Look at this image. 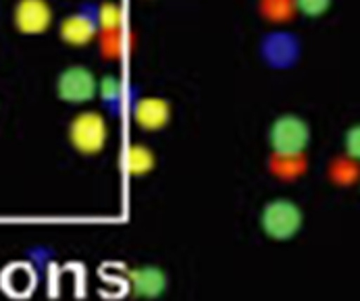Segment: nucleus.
I'll use <instances>...</instances> for the list:
<instances>
[{"instance_id":"f257e3e1","label":"nucleus","mask_w":360,"mask_h":301,"mask_svg":"<svg viewBox=\"0 0 360 301\" xmlns=\"http://www.w3.org/2000/svg\"><path fill=\"white\" fill-rule=\"evenodd\" d=\"M304 225V212L296 201L288 198H275L264 203L260 212V229L269 239L290 241Z\"/></svg>"},{"instance_id":"f03ea898","label":"nucleus","mask_w":360,"mask_h":301,"mask_svg":"<svg viewBox=\"0 0 360 301\" xmlns=\"http://www.w3.org/2000/svg\"><path fill=\"white\" fill-rule=\"evenodd\" d=\"M73 150L84 156H96L108 142V116L101 110L77 112L67 129Z\"/></svg>"},{"instance_id":"7ed1b4c3","label":"nucleus","mask_w":360,"mask_h":301,"mask_svg":"<svg viewBox=\"0 0 360 301\" xmlns=\"http://www.w3.org/2000/svg\"><path fill=\"white\" fill-rule=\"evenodd\" d=\"M310 125L307 119L300 114H279L271 127H269V146L271 152H281V154H298V152L309 150Z\"/></svg>"},{"instance_id":"20e7f679","label":"nucleus","mask_w":360,"mask_h":301,"mask_svg":"<svg viewBox=\"0 0 360 301\" xmlns=\"http://www.w3.org/2000/svg\"><path fill=\"white\" fill-rule=\"evenodd\" d=\"M98 36V2H82L58 25V38L73 48L96 42Z\"/></svg>"},{"instance_id":"39448f33","label":"nucleus","mask_w":360,"mask_h":301,"mask_svg":"<svg viewBox=\"0 0 360 301\" xmlns=\"http://www.w3.org/2000/svg\"><path fill=\"white\" fill-rule=\"evenodd\" d=\"M56 94L67 104H88L98 94V77L84 65H71L58 73Z\"/></svg>"},{"instance_id":"423d86ee","label":"nucleus","mask_w":360,"mask_h":301,"mask_svg":"<svg viewBox=\"0 0 360 301\" xmlns=\"http://www.w3.org/2000/svg\"><path fill=\"white\" fill-rule=\"evenodd\" d=\"M173 106L162 96L134 94L131 96V119L142 131H160L171 123Z\"/></svg>"},{"instance_id":"0eeeda50","label":"nucleus","mask_w":360,"mask_h":301,"mask_svg":"<svg viewBox=\"0 0 360 301\" xmlns=\"http://www.w3.org/2000/svg\"><path fill=\"white\" fill-rule=\"evenodd\" d=\"M54 21L49 0H17L13 8V23L23 36H40L51 29Z\"/></svg>"},{"instance_id":"6e6552de","label":"nucleus","mask_w":360,"mask_h":301,"mask_svg":"<svg viewBox=\"0 0 360 301\" xmlns=\"http://www.w3.org/2000/svg\"><path fill=\"white\" fill-rule=\"evenodd\" d=\"M260 54L273 69H290L300 56V42L288 32H273L262 40Z\"/></svg>"},{"instance_id":"1a4fd4ad","label":"nucleus","mask_w":360,"mask_h":301,"mask_svg":"<svg viewBox=\"0 0 360 301\" xmlns=\"http://www.w3.org/2000/svg\"><path fill=\"white\" fill-rule=\"evenodd\" d=\"M134 40L136 36L125 29V25L119 27H101L98 36H96V44H98V54L104 62L115 65L121 62L125 58V54L134 51Z\"/></svg>"},{"instance_id":"9d476101","label":"nucleus","mask_w":360,"mask_h":301,"mask_svg":"<svg viewBox=\"0 0 360 301\" xmlns=\"http://www.w3.org/2000/svg\"><path fill=\"white\" fill-rule=\"evenodd\" d=\"M266 168L275 179L290 183V181H296V179L307 175L309 156H307V152H298V154L271 152L269 158H266Z\"/></svg>"},{"instance_id":"9b49d317","label":"nucleus","mask_w":360,"mask_h":301,"mask_svg":"<svg viewBox=\"0 0 360 301\" xmlns=\"http://www.w3.org/2000/svg\"><path fill=\"white\" fill-rule=\"evenodd\" d=\"M129 283L131 289L138 297L144 300H155L165 293L167 289V276L160 268L156 266H140L129 272Z\"/></svg>"},{"instance_id":"f8f14e48","label":"nucleus","mask_w":360,"mask_h":301,"mask_svg":"<svg viewBox=\"0 0 360 301\" xmlns=\"http://www.w3.org/2000/svg\"><path fill=\"white\" fill-rule=\"evenodd\" d=\"M123 81L117 73H104L98 79V94L96 98L103 104L104 114L108 119H117L123 110Z\"/></svg>"},{"instance_id":"ddd939ff","label":"nucleus","mask_w":360,"mask_h":301,"mask_svg":"<svg viewBox=\"0 0 360 301\" xmlns=\"http://www.w3.org/2000/svg\"><path fill=\"white\" fill-rule=\"evenodd\" d=\"M327 179L338 187H352L360 183V162L352 156L338 154L327 164Z\"/></svg>"},{"instance_id":"4468645a","label":"nucleus","mask_w":360,"mask_h":301,"mask_svg":"<svg viewBox=\"0 0 360 301\" xmlns=\"http://www.w3.org/2000/svg\"><path fill=\"white\" fill-rule=\"evenodd\" d=\"M257 13L269 25H288L298 17L296 0H257Z\"/></svg>"},{"instance_id":"2eb2a0df","label":"nucleus","mask_w":360,"mask_h":301,"mask_svg":"<svg viewBox=\"0 0 360 301\" xmlns=\"http://www.w3.org/2000/svg\"><path fill=\"white\" fill-rule=\"evenodd\" d=\"M156 156L146 144H131L125 154V168L131 177H146L155 170Z\"/></svg>"},{"instance_id":"dca6fc26","label":"nucleus","mask_w":360,"mask_h":301,"mask_svg":"<svg viewBox=\"0 0 360 301\" xmlns=\"http://www.w3.org/2000/svg\"><path fill=\"white\" fill-rule=\"evenodd\" d=\"M296 4H298V15H304L309 19H319L331 8L333 0H296Z\"/></svg>"},{"instance_id":"f3484780","label":"nucleus","mask_w":360,"mask_h":301,"mask_svg":"<svg viewBox=\"0 0 360 301\" xmlns=\"http://www.w3.org/2000/svg\"><path fill=\"white\" fill-rule=\"evenodd\" d=\"M344 152L360 162V123L348 127V131L344 133Z\"/></svg>"}]
</instances>
